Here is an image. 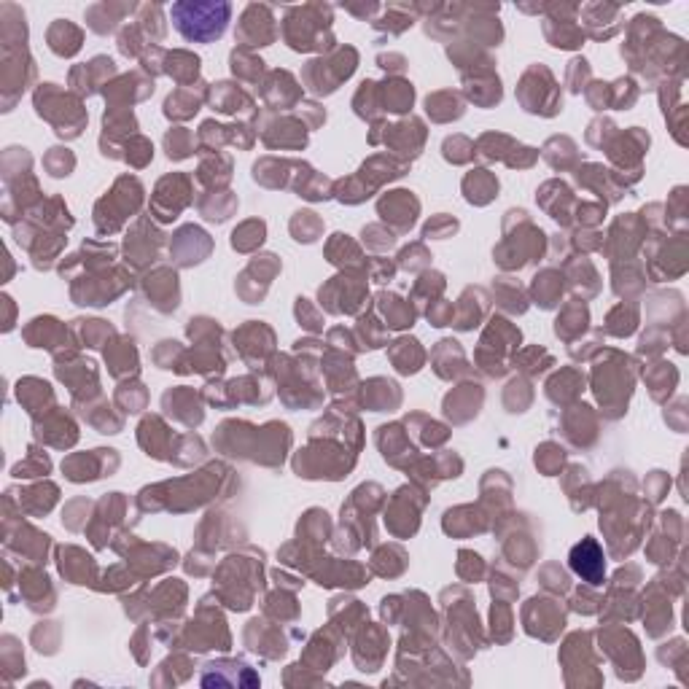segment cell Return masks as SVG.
<instances>
[{
	"mask_svg": "<svg viewBox=\"0 0 689 689\" xmlns=\"http://www.w3.org/2000/svg\"><path fill=\"white\" fill-rule=\"evenodd\" d=\"M170 19L178 33L192 44H213L227 33L229 19H232V3L227 0H181L173 3Z\"/></svg>",
	"mask_w": 689,
	"mask_h": 689,
	"instance_id": "1",
	"label": "cell"
},
{
	"mask_svg": "<svg viewBox=\"0 0 689 689\" xmlns=\"http://www.w3.org/2000/svg\"><path fill=\"white\" fill-rule=\"evenodd\" d=\"M283 35L291 49L297 52H310V49H318L313 41V30L318 33H329L334 17L332 6H323V3H307V6H294V9H286V17H283Z\"/></svg>",
	"mask_w": 689,
	"mask_h": 689,
	"instance_id": "2",
	"label": "cell"
},
{
	"mask_svg": "<svg viewBox=\"0 0 689 689\" xmlns=\"http://www.w3.org/2000/svg\"><path fill=\"white\" fill-rule=\"evenodd\" d=\"M237 35H240L248 46H267L270 41H275V14H272L270 6L251 3V6L243 11V17H240Z\"/></svg>",
	"mask_w": 689,
	"mask_h": 689,
	"instance_id": "3",
	"label": "cell"
},
{
	"mask_svg": "<svg viewBox=\"0 0 689 689\" xmlns=\"http://www.w3.org/2000/svg\"><path fill=\"white\" fill-rule=\"evenodd\" d=\"M571 568L576 576H582L590 585H603V574H606V563H603V552L595 539H585L571 550Z\"/></svg>",
	"mask_w": 689,
	"mask_h": 689,
	"instance_id": "4",
	"label": "cell"
},
{
	"mask_svg": "<svg viewBox=\"0 0 689 689\" xmlns=\"http://www.w3.org/2000/svg\"><path fill=\"white\" fill-rule=\"evenodd\" d=\"M132 11H138L135 3H95L87 9V22L97 33H108L114 30L116 22H124V17Z\"/></svg>",
	"mask_w": 689,
	"mask_h": 689,
	"instance_id": "5",
	"label": "cell"
},
{
	"mask_svg": "<svg viewBox=\"0 0 689 689\" xmlns=\"http://www.w3.org/2000/svg\"><path fill=\"white\" fill-rule=\"evenodd\" d=\"M49 44L57 54L70 57V54L79 52L81 30L76 25H70L68 19H54L52 30H49Z\"/></svg>",
	"mask_w": 689,
	"mask_h": 689,
	"instance_id": "6",
	"label": "cell"
}]
</instances>
